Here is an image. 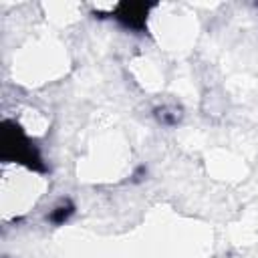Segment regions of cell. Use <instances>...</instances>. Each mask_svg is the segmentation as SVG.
I'll list each match as a JSON object with an SVG mask.
<instances>
[{"label":"cell","instance_id":"6da1fadb","mask_svg":"<svg viewBox=\"0 0 258 258\" xmlns=\"http://www.w3.org/2000/svg\"><path fill=\"white\" fill-rule=\"evenodd\" d=\"M2 157L24 163L26 167H30L34 171H46V165H44L42 155L38 153V149L26 139V135L12 121H4Z\"/></svg>","mask_w":258,"mask_h":258},{"label":"cell","instance_id":"7a4b0ae2","mask_svg":"<svg viewBox=\"0 0 258 258\" xmlns=\"http://www.w3.org/2000/svg\"><path fill=\"white\" fill-rule=\"evenodd\" d=\"M147 10H149V6L139 4V2H121L111 12V18H115L123 28L143 34V32H147V24H145Z\"/></svg>","mask_w":258,"mask_h":258},{"label":"cell","instance_id":"277c9868","mask_svg":"<svg viewBox=\"0 0 258 258\" xmlns=\"http://www.w3.org/2000/svg\"><path fill=\"white\" fill-rule=\"evenodd\" d=\"M153 115H155V119H157V123L159 125H165V127H175L177 123H179V119H181V113H179V109H175V107H155L153 109Z\"/></svg>","mask_w":258,"mask_h":258},{"label":"cell","instance_id":"3957f363","mask_svg":"<svg viewBox=\"0 0 258 258\" xmlns=\"http://www.w3.org/2000/svg\"><path fill=\"white\" fill-rule=\"evenodd\" d=\"M75 212H77L75 202L71 198H64V200H60L52 206V210L46 214V222L52 224V226H64L75 216Z\"/></svg>","mask_w":258,"mask_h":258},{"label":"cell","instance_id":"5b68a950","mask_svg":"<svg viewBox=\"0 0 258 258\" xmlns=\"http://www.w3.org/2000/svg\"><path fill=\"white\" fill-rule=\"evenodd\" d=\"M131 177H133V179H131L133 183H141V181L147 177V165H143V163H141V165H137V167H135V171L131 173Z\"/></svg>","mask_w":258,"mask_h":258}]
</instances>
